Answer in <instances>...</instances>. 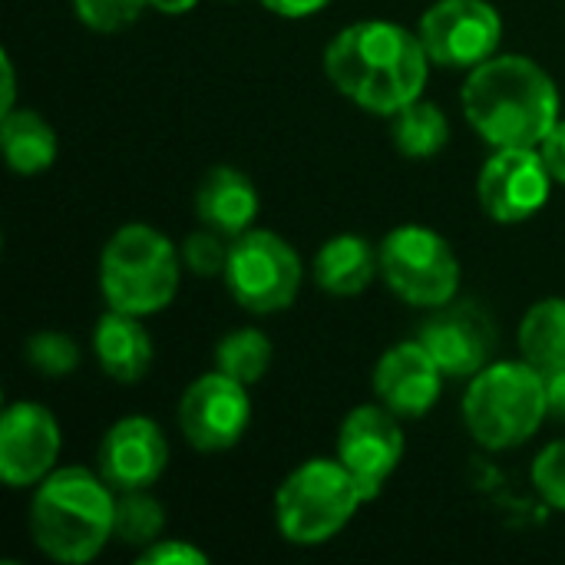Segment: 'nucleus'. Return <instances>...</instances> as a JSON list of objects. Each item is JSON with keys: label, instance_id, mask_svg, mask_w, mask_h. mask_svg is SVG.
<instances>
[{"label": "nucleus", "instance_id": "aec40b11", "mask_svg": "<svg viewBox=\"0 0 565 565\" xmlns=\"http://www.w3.org/2000/svg\"><path fill=\"white\" fill-rule=\"evenodd\" d=\"M0 139L7 166L17 175H40L56 159V129L33 109H10L0 116Z\"/></svg>", "mask_w": 565, "mask_h": 565}, {"label": "nucleus", "instance_id": "39448f33", "mask_svg": "<svg viewBox=\"0 0 565 565\" xmlns=\"http://www.w3.org/2000/svg\"><path fill=\"white\" fill-rule=\"evenodd\" d=\"M550 417L546 377L530 361H500L473 374L463 394V424L487 450L526 444Z\"/></svg>", "mask_w": 565, "mask_h": 565}, {"label": "nucleus", "instance_id": "393cba45", "mask_svg": "<svg viewBox=\"0 0 565 565\" xmlns=\"http://www.w3.org/2000/svg\"><path fill=\"white\" fill-rule=\"evenodd\" d=\"M23 354H26L30 367L46 377H66L79 367V348L63 331H36L26 341Z\"/></svg>", "mask_w": 565, "mask_h": 565}, {"label": "nucleus", "instance_id": "f257e3e1", "mask_svg": "<svg viewBox=\"0 0 565 565\" xmlns=\"http://www.w3.org/2000/svg\"><path fill=\"white\" fill-rule=\"evenodd\" d=\"M324 73L351 103L394 116L424 93L430 56L420 33L391 20H358L328 43Z\"/></svg>", "mask_w": 565, "mask_h": 565}, {"label": "nucleus", "instance_id": "cd10ccee", "mask_svg": "<svg viewBox=\"0 0 565 565\" xmlns=\"http://www.w3.org/2000/svg\"><path fill=\"white\" fill-rule=\"evenodd\" d=\"M533 487L536 493L565 513V440L550 444L536 460H533Z\"/></svg>", "mask_w": 565, "mask_h": 565}, {"label": "nucleus", "instance_id": "72a5a7b5", "mask_svg": "<svg viewBox=\"0 0 565 565\" xmlns=\"http://www.w3.org/2000/svg\"><path fill=\"white\" fill-rule=\"evenodd\" d=\"M199 0H149V7H156L159 13H169V17H179V13H189Z\"/></svg>", "mask_w": 565, "mask_h": 565}, {"label": "nucleus", "instance_id": "a211bd4d", "mask_svg": "<svg viewBox=\"0 0 565 565\" xmlns=\"http://www.w3.org/2000/svg\"><path fill=\"white\" fill-rule=\"evenodd\" d=\"M93 354L99 367L119 384H139L152 367V338L136 315L113 311L96 321Z\"/></svg>", "mask_w": 565, "mask_h": 565}, {"label": "nucleus", "instance_id": "6e6552de", "mask_svg": "<svg viewBox=\"0 0 565 565\" xmlns=\"http://www.w3.org/2000/svg\"><path fill=\"white\" fill-rule=\"evenodd\" d=\"M225 285L252 315H275L295 305L301 288V258L275 232L248 228L232 242Z\"/></svg>", "mask_w": 565, "mask_h": 565}, {"label": "nucleus", "instance_id": "473e14b6", "mask_svg": "<svg viewBox=\"0 0 565 565\" xmlns=\"http://www.w3.org/2000/svg\"><path fill=\"white\" fill-rule=\"evenodd\" d=\"M0 73H3V96H0V116L3 113H10L13 109V63H10V56L3 53L0 56Z\"/></svg>", "mask_w": 565, "mask_h": 565}, {"label": "nucleus", "instance_id": "a878e982", "mask_svg": "<svg viewBox=\"0 0 565 565\" xmlns=\"http://www.w3.org/2000/svg\"><path fill=\"white\" fill-rule=\"evenodd\" d=\"M228 235L215 232V228H202V232H192L185 242H182V265L199 275V278H212V275H225V265H228V252L232 245H225Z\"/></svg>", "mask_w": 565, "mask_h": 565}, {"label": "nucleus", "instance_id": "c85d7f7f", "mask_svg": "<svg viewBox=\"0 0 565 565\" xmlns=\"http://www.w3.org/2000/svg\"><path fill=\"white\" fill-rule=\"evenodd\" d=\"M142 565H205L209 556L202 550H195L192 543L182 540H156L152 546H146L139 553Z\"/></svg>", "mask_w": 565, "mask_h": 565}, {"label": "nucleus", "instance_id": "f8f14e48", "mask_svg": "<svg viewBox=\"0 0 565 565\" xmlns=\"http://www.w3.org/2000/svg\"><path fill=\"white\" fill-rule=\"evenodd\" d=\"M417 341L430 351L447 377H473L493 364L497 328L487 308L473 301H447L420 324Z\"/></svg>", "mask_w": 565, "mask_h": 565}, {"label": "nucleus", "instance_id": "c756f323", "mask_svg": "<svg viewBox=\"0 0 565 565\" xmlns=\"http://www.w3.org/2000/svg\"><path fill=\"white\" fill-rule=\"evenodd\" d=\"M540 152H543V162H546V169L553 172V179L565 185V119H559V122L550 129V136L540 142Z\"/></svg>", "mask_w": 565, "mask_h": 565}, {"label": "nucleus", "instance_id": "dca6fc26", "mask_svg": "<svg viewBox=\"0 0 565 565\" xmlns=\"http://www.w3.org/2000/svg\"><path fill=\"white\" fill-rule=\"evenodd\" d=\"M444 371L430 351L414 338L387 348L374 367V394L397 417H424L444 391Z\"/></svg>", "mask_w": 565, "mask_h": 565}, {"label": "nucleus", "instance_id": "4be33fe9", "mask_svg": "<svg viewBox=\"0 0 565 565\" xmlns=\"http://www.w3.org/2000/svg\"><path fill=\"white\" fill-rule=\"evenodd\" d=\"M391 136H394L397 152H404L407 159H430L450 142V122L437 103L417 96L414 103L394 113Z\"/></svg>", "mask_w": 565, "mask_h": 565}, {"label": "nucleus", "instance_id": "2eb2a0df", "mask_svg": "<svg viewBox=\"0 0 565 565\" xmlns=\"http://www.w3.org/2000/svg\"><path fill=\"white\" fill-rule=\"evenodd\" d=\"M99 477L116 490H149L169 463L166 434L149 417H122L116 420L99 444Z\"/></svg>", "mask_w": 565, "mask_h": 565}, {"label": "nucleus", "instance_id": "9b49d317", "mask_svg": "<svg viewBox=\"0 0 565 565\" xmlns=\"http://www.w3.org/2000/svg\"><path fill=\"white\" fill-rule=\"evenodd\" d=\"M248 420H252L248 384L222 371L192 381L179 401V430L202 454H218L235 447L245 437Z\"/></svg>", "mask_w": 565, "mask_h": 565}, {"label": "nucleus", "instance_id": "423d86ee", "mask_svg": "<svg viewBox=\"0 0 565 565\" xmlns=\"http://www.w3.org/2000/svg\"><path fill=\"white\" fill-rule=\"evenodd\" d=\"M361 503L367 493L338 457L305 460L275 493L278 533L295 546H321L354 520Z\"/></svg>", "mask_w": 565, "mask_h": 565}, {"label": "nucleus", "instance_id": "4468645a", "mask_svg": "<svg viewBox=\"0 0 565 565\" xmlns=\"http://www.w3.org/2000/svg\"><path fill=\"white\" fill-rule=\"evenodd\" d=\"M60 424L33 401H17L0 417V477L7 487L43 483L60 457Z\"/></svg>", "mask_w": 565, "mask_h": 565}, {"label": "nucleus", "instance_id": "1a4fd4ad", "mask_svg": "<svg viewBox=\"0 0 565 565\" xmlns=\"http://www.w3.org/2000/svg\"><path fill=\"white\" fill-rule=\"evenodd\" d=\"M417 33L430 63L447 70H473L497 56L503 20L487 0H437L420 17Z\"/></svg>", "mask_w": 565, "mask_h": 565}, {"label": "nucleus", "instance_id": "20e7f679", "mask_svg": "<svg viewBox=\"0 0 565 565\" xmlns=\"http://www.w3.org/2000/svg\"><path fill=\"white\" fill-rule=\"evenodd\" d=\"M182 278V252L152 225H122L99 255V291L113 311L156 315L172 305Z\"/></svg>", "mask_w": 565, "mask_h": 565}, {"label": "nucleus", "instance_id": "6ab92c4d", "mask_svg": "<svg viewBox=\"0 0 565 565\" xmlns=\"http://www.w3.org/2000/svg\"><path fill=\"white\" fill-rule=\"evenodd\" d=\"M377 271V248H371V242H364L361 235H334L315 255V281L338 298L361 295Z\"/></svg>", "mask_w": 565, "mask_h": 565}, {"label": "nucleus", "instance_id": "f03ea898", "mask_svg": "<svg viewBox=\"0 0 565 565\" xmlns=\"http://www.w3.org/2000/svg\"><path fill=\"white\" fill-rule=\"evenodd\" d=\"M467 122L493 146H540L559 122V89L530 56L497 53L463 83Z\"/></svg>", "mask_w": 565, "mask_h": 565}, {"label": "nucleus", "instance_id": "f3484780", "mask_svg": "<svg viewBox=\"0 0 565 565\" xmlns=\"http://www.w3.org/2000/svg\"><path fill=\"white\" fill-rule=\"evenodd\" d=\"M195 215L202 225L238 238L258 218V192L252 179L232 166H215L195 189Z\"/></svg>", "mask_w": 565, "mask_h": 565}, {"label": "nucleus", "instance_id": "ddd939ff", "mask_svg": "<svg viewBox=\"0 0 565 565\" xmlns=\"http://www.w3.org/2000/svg\"><path fill=\"white\" fill-rule=\"evenodd\" d=\"M397 420L401 417L384 404H364L354 407L338 430V460L351 470L367 500L381 493V487L404 460V430Z\"/></svg>", "mask_w": 565, "mask_h": 565}, {"label": "nucleus", "instance_id": "2f4dec72", "mask_svg": "<svg viewBox=\"0 0 565 565\" xmlns=\"http://www.w3.org/2000/svg\"><path fill=\"white\" fill-rule=\"evenodd\" d=\"M546 377V404H550V417H556L565 424V367H556Z\"/></svg>", "mask_w": 565, "mask_h": 565}, {"label": "nucleus", "instance_id": "bb28decb", "mask_svg": "<svg viewBox=\"0 0 565 565\" xmlns=\"http://www.w3.org/2000/svg\"><path fill=\"white\" fill-rule=\"evenodd\" d=\"M149 0H73V13L99 33H116L122 26H129L132 20H139L142 7Z\"/></svg>", "mask_w": 565, "mask_h": 565}, {"label": "nucleus", "instance_id": "7ed1b4c3", "mask_svg": "<svg viewBox=\"0 0 565 565\" xmlns=\"http://www.w3.org/2000/svg\"><path fill=\"white\" fill-rule=\"evenodd\" d=\"M113 523L116 490L83 467L53 470L30 503V536L56 563H93L113 540Z\"/></svg>", "mask_w": 565, "mask_h": 565}, {"label": "nucleus", "instance_id": "7c9ffc66", "mask_svg": "<svg viewBox=\"0 0 565 565\" xmlns=\"http://www.w3.org/2000/svg\"><path fill=\"white\" fill-rule=\"evenodd\" d=\"M271 13L278 17H288V20H301V17H311L318 10H324L331 0H262Z\"/></svg>", "mask_w": 565, "mask_h": 565}, {"label": "nucleus", "instance_id": "9d476101", "mask_svg": "<svg viewBox=\"0 0 565 565\" xmlns=\"http://www.w3.org/2000/svg\"><path fill=\"white\" fill-rule=\"evenodd\" d=\"M553 182L556 179L536 146H507L497 149L480 169L477 195L493 222L516 225L533 218L550 202Z\"/></svg>", "mask_w": 565, "mask_h": 565}, {"label": "nucleus", "instance_id": "0eeeda50", "mask_svg": "<svg viewBox=\"0 0 565 565\" xmlns=\"http://www.w3.org/2000/svg\"><path fill=\"white\" fill-rule=\"evenodd\" d=\"M381 275L387 288L414 308H440L457 298L460 262L454 245L424 225L394 228L381 248Z\"/></svg>", "mask_w": 565, "mask_h": 565}, {"label": "nucleus", "instance_id": "b1692460", "mask_svg": "<svg viewBox=\"0 0 565 565\" xmlns=\"http://www.w3.org/2000/svg\"><path fill=\"white\" fill-rule=\"evenodd\" d=\"M166 530V510L156 497H149L146 490H129L116 497V523H113V536L126 546H152L156 540H162Z\"/></svg>", "mask_w": 565, "mask_h": 565}, {"label": "nucleus", "instance_id": "412c9836", "mask_svg": "<svg viewBox=\"0 0 565 565\" xmlns=\"http://www.w3.org/2000/svg\"><path fill=\"white\" fill-rule=\"evenodd\" d=\"M520 354L536 371L565 367V298L536 301L520 324Z\"/></svg>", "mask_w": 565, "mask_h": 565}, {"label": "nucleus", "instance_id": "5701e85b", "mask_svg": "<svg viewBox=\"0 0 565 565\" xmlns=\"http://www.w3.org/2000/svg\"><path fill=\"white\" fill-rule=\"evenodd\" d=\"M268 364H271V341L258 328H238V331L225 334L215 348V371H222L248 387L265 377Z\"/></svg>", "mask_w": 565, "mask_h": 565}]
</instances>
